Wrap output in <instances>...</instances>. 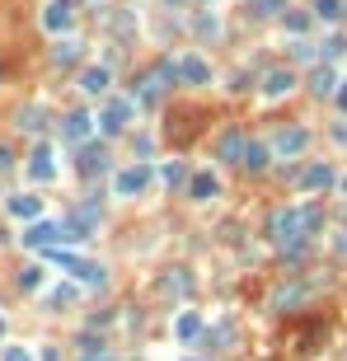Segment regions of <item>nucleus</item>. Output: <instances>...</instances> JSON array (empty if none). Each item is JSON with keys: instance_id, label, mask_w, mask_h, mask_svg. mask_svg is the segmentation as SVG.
Instances as JSON below:
<instances>
[{"instance_id": "obj_1", "label": "nucleus", "mask_w": 347, "mask_h": 361, "mask_svg": "<svg viewBox=\"0 0 347 361\" xmlns=\"http://www.w3.org/2000/svg\"><path fill=\"white\" fill-rule=\"evenodd\" d=\"M320 226H324V216H320V206H315V202L282 206V211L267 216V239H272L277 249H287V244H295V239H310Z\"/></svg>"}, {"instance_id": "obj_2", "label": "nucleus", "mask_w": 347, "mask_h": 361, "mask_svg": "<svg viewBox=\"0 0 347 361\" xmlns=\"http://www.w3.org/2000/svg\"><path fill=\"white\" fill-rule=\"evenodd\" d=\"M174 76H179V66H174V61H160L155 71H146V76H141V85H136V99H141V103H160L164 94H169Z\"/></svg>"}, {"instance_id": "obj_3", "label": "nucleus", "mask_w": 347, "mask_h": 361, "mask_svg": "<svg viewBox=\"0 0 347 361\" xmlns=\"http://www.w3.org/2000/svg\"><path fill=\"white\" fill-rule=\"evenodd\" d=\"M19 239H24L28 249H61V244L71 239V230H66V226H56V221H33Z\"/></svg>"}, {"instance_id": "obj_4", "label": "nucleus", "mask_w": 347, "mask_h": 361, "mask_svg": "<svg viewBox=\"0 0 347 361\" xmlns=\"http://www.w3.org/2000/svg\"><path fill=\"white\" fill-rule=\"evenodd\" d=\"M150 179H155V169H150V164H127V169H117V174H113V193H117V197H136V193H146V188H150Z\"/></svg>"}, {"instance_id": "obj_5", "label": "nucleus", "mask_w": 347, "mask_h": 361, "mask_svg": "<svg viewBox=\"0 0 347 361\" xmlns=\"http://www.w3.org/2000/svg\"><path fill=\"white\" fill-rule=\"evenodd\" d=\"M127 122H132V99H108L104 113H99V127H104V136H117Z\"/></svg>"}, {"instance_id": "obj_6", "label": "nucleus", "mask_w": 347, "mask_h": 361, "mask_svg": "<svg viewBox=\"0 0 347 361\" xmlns=\"http://www.w3.org/2000/svg\"><path fill=\"white\" fill-rule=\"evenodd\" d=\"M305 141H310V136H305V127H277L267 146H272V155L291 160V155H300V151H305Z\"/></svg>"}, {"instance_id": "obj_7", "label": "nucleus", "mask_w": 347, "mask_h": 361, "mask_svg": "<svg viewBox=\"0 0 347 361\" xmlns=\"http://www.w3.org/2000/svg\"><path fill=\"white\" fill-rule=\"evenodd\" d=\"M89 131H94V118H89L85 108H76V113H66V122H61V136H66V141H71L76 151H80L85 141H89Z\"/></svg>"}, {"instance_id": "obj_8", "label": "nucleus", "mask_w": 347, "mask_h": 361, "mask_svg": "<svg viewBox=\"0 0 347 361\" xmlns=\"http://www.w3.org/2000/svg\"><path fill=\"white\" fill-rule=\"evenodd\" d=\"M174 66H179V80H183V85H207V80H212V66H207L197 52H183Z\"/></svg>"}, {"instance_id": "obj_9", "label": "nucleus", "mask_w": 347, "mask_h": 361, "mask_svg": "<svg viewBox=\"0 0 347 361\" xmlns=\"http://www.w3.org/2000/svg\"><path fill=\"white\" fill-rule=\"evenodd\" d=\"M71 24H76V14H71V0H52V5L43 10V28H47V33H66Z\"/></svg>"}, {"instance_id": "obj_10", "label": "nucleus", "mask_w": 347, "mask_h": 361, "mask_svg": "<svg viewBox=\"0 0 347 361\" xmlns=\"http://www.w3.org/2000/svg\"><path fill=\"white\" fill-rule=\"evenodd\" d=\"M28 174L38 183H52L56 179V164H52V146H33V155H28Z\"/></svg>"}, {"instance_id": "obj_11", "label": "nucleus", "mask_w": 347, "mask_h": 361, "mask_svg": "<svg viewBox=\"0 0 347 361\" xmlns=\"http://www.w3.org/2000/svg\"><path fill=\"white\" fill-rule=\"evenodd\" d=\"M291 85H295V76L287 71V66H272V71L263 76V85H258V89H263L267 99H282V94H291Z\"/></svg>"}, {"instance_id": "obj_12", "label": "nucleus", "mask_w": 347, "mask_h": 361, "mask_svg": "<svg viewBox=\"0 0 347 361\" xmlns=\"http://www.w3.org/2000/svg\"><path fill=\"white\" fill-rule=\"evenodd\" d=\"M76 169H80L85 179L104 174V169H108V151H104V146H80V160H76Z\"/></svg>"}, {"instance_id": "obj_13", "label": "nucleus", "mask_w": 347, "mask_h": 361, "mask_svg": "<svg viewBox=\"0 0 347 361\" xmlns=\"http://www.w3.org/2000/svg\"><path fill=\"white\" fill-rule=\"evenodd\" d=\"M244 151H249V141H244L240 131H225V136L216 141V160H225V164H235V160H244Z\"/></svg>"}, {"instance_id": "obj_14", "label": "nucleus", "mask_w": 347, "mask_h": 361, "mask_svg": "<svg viewBox=\"0 0 347 361\" xmlns=\"http://www.w3.org/2000/svg\"><path fill=\"white\" fill-rule=\"evenodd\" d=\"M300 188H305V193H324V188H333V169H328V164H310V169H300Z\"/></svg>"}, {"instance_id": "obj_15", "label": "nucleus", "mask_w": 347, "mask_h": 361, "mask_svg": "<svg viewBox=\"0 0 347 361\" xmlns=\"http://www.w3.org/2000/svg\"><path fill=\"white\" fill-rule=\"evenodd\" d=\"M188 197H192V202H212V197H216V174L197 169V174L188 179Z\"/></svg>"}, {"instance_id": "obj_16", "label": "nucleus", "mask_w": 347, "mask_h": 361, "mask_svg": "<svg viewBox=\"0 0 347 361\" xmlns=\"http://www.w3.org/2000/svg\"><path fill=\"white\" fill-rule=\"evenodd\" d=\"M310 94H320V99H328V94H338V80H333V66H315V71H310Z\"/></svg>"}, {"instance_id": "obj_17", "label": "nucleus", "mask_w": 347, "mask_h": 361, "mask_svg": "<svg viewBox=\"0 0 347 361\" xmlns=\"http://www.w3.org/2000/svg\"><path fill=\"white\" fill-rule=\"evenodd\" d=\"M10 216H19V221H38V216H43V197H28V193L10 197Z\"/></svg>"}, {"instance_id": "obj_18", "label": "nucleus", "mask_w": 347, "mask_h": 361, "mask_svg": "<svg viewBox=\"0 0 347 361\" xmlns=\"http://www.w3.org/2000/svg\"><path fill=\"white\" fill-rule=\"evenodd\" d=\"M188 286H192V272H188V267H169V272H164V282H160V291H169V296H183Z\"/></svg>"}, {"instance_id": "obj_19", "label": "nucleus", "mask_w": 347, "mask_h": 361, "mask_svg": "<svg viewBox=\"0 0 347 361\" xmlns=\"http://www.w3.org/2000/svg\"><path fill=\"white\" fill-rule=\"evenodd\" d=\"M80 89L85 94H104L108 89V66H89V71L80 76Z\"/></svg>"}, {"instance_id": "obj_20", "label": "nucleus", "mask_w": 347, "mask_h": 361, "mask_svg": "<svg viewBox=\"0 0 347 361\" xmlns=\"http://www.w3.org/2000/svg\"><path fill=\"white\" fill-rule=\"evenodd\" d=\"M267 155H272V146H258V141H249V151H244V169L263 174V169H267Z\"/></svg>"}, {"instance_id": "obj_21", "label": "nucleus", "mask_w": 347, "mask_h": 361, "mask_svg": "<svg viewBox=\"0 0 347 361\" xmlns=\"http://www.w3.org/2000/svg\"><path fill=\"white\" fill-rule=\"evenodd\" d=\"M174 329H179L183 342H192V338L202 333V314H197V309H188V314H179V324H174Z\"/></svg>"}, {"instance_id": "obj_22", "label": "nucleus", "mask_w": 347, "mask_h": 361, "mask_svg": "<svg viewBox=\"0 0 347 361\" xmlns=\"http://www.w3.org/2000/svg\"><path fill=\"white\" fill-rule=\"evenodd\" d=\"M315 14L328 19V24H333V19H343V0H315Z\"/></svg>"}, {"instance_id": "obj_23", "label": "nucleus", "mask_w": 347, "mask_h": 361, "mask_svg": "<svg viewBox=\"0 0 347 361\" xmlns=\"http://www.w3.org/2000/svg\"><path fill=\"white\" fill-rule=\"evenodd\" d=\"M19 127H24V131H38V127H43V108H38V103H28L24 113H19Z\"/></svg>"}, {"instance_id": "obj_24", "label": "nucleus", "mask_w": 347, "mask_h": 361, "mask_svg": "<svg viewBox=\"0 0 347 361\" xmlns=\"http://www.w3.org/2000/svg\"><path fill=\"white\" fill-rule=\"evenodd\" d=\"M19 286H24V291H38V286H43V267H24V272H19Z\"/></svg>"}, {"instance_id": "obj_25", "label": "nucleus", "mask_w": 347, "mask_h": 361, "mask_svg": "<svg viewBox=\"0 0 347 361\" xmlns=\"http://www.w3.org/2000/svg\"><path fill=\"white\" fill-rule=\"evenodd\" d=\"M52 61H56V66L76 61V43H56V47H52Z\"/></svg>"}, {"instance_id": "obj_26", "label": "nucleus", "mask_w": 347, "mask_h": 361, "mask_svg": "<svg viewBox=\"0 0 347 361\" xmlns=\"http://www.w3.org/2000/svg\"><path fill=\"white\" fill-rule=\"evenodd\" d=\"M291 56H295V61H315V43H310V38L291 43Z\"/></svg>"}, {"instance_id": "obj_27", "label": "nucleus", "mask_w": 347, "mask_h": 361, "mask_svg": "<svg viewBox=\"0 0 347 361\" xmlns=\"http://www.w3.org/2000/svg\"><path fill=\"white\" fill-rule=\"evenodd\" d=\"M169 188H179V183H188V174H183V164H164V174H160Z\"/></svg>"}, {"instance_id": "obj_28", "label": "nucleus", "mask_w": 347, "mask_h": 361, "mask_svg": "<svg viewBox=\"0 0 347 361\" xmlns=\"http://www.w3.org/2000/svg\"><path fill=\"white\" fill-rule=\"evenodd\" d=\"M282 19H287V28H291V33H310V14H282Z\"/></svg>"}, {"instance_id": "obj_29", "label": "nucleus", "mask_w": 347, "mask_h": 361, "mask_svg": "<svg viewBox=\"0 0 347 361\" xmlns=\"http://www.w3.org/2000/svg\"><path fill=\"white\" fill-rule=\"evenodd\" d=\"M71 300H76V286H56L47 296V305H71Z\"/></svg>"}, {"instance_id": "obj_30", "label": "nucleus", "mask_w": 347, "mask_h": 361, "mask_svg": "<svg viewBox=\"0 0 347 361\" xmlns=\"http://www.w3.org/2000/svg\"><path fill=\"white\" fill-rule=\"evenodd\" d=\"M254 14H282V0H254Z\"/></svg>"}, {"instance_id": "obj_31", "label": "nucleus", "mask_w": 347, "mask_h": 361, "mask_svg": "<svg viewBox=\"0 0 347 361\" xmlns=\"http://www.w3.org/2000/svg\"><path fill=\"white\" fill-rule=\"evenodd\" d=\"M0 361H33V357H28V347H5Z\"/></svg>"}, {"instance_id": "obj_32", "label": "nucleus", "mask_w": 347, "mask_h": 361, "mask_svg": "<svg viewBox=\"0 0 347 361\" xmlns=\"http://www.w3.org/2000/svg\"><path fill=\"white\" fill-rule=\"evenodd\" d=\"M343 47H347L343 38H328V43H324V56H328V61H333V56H338V52H343Z\"/></svg>"}, {"instance_id": "obj_33", "label": "nucleus", "mask_w": 347, "mask_h": 361, "mask_svg": "<svg viewBox=\"0 0 347 361\" xmlns=\"http://www.w3.org/2000/svg\"><path fill=\"white\" fill-rule=\"evenodd\" d=\"M333 99H338V108H343V113H347V80H343V85H338V94H333Z\"/></svg>"}, {"instance_id": "obj_34", "label": "nucleus", "mask_w": 347, "mask_h": 361, "mask_svg": "<svg viewBox=\"0 0 347 361\" xmlns=\"http://www.w3.org/2000/svg\"><path fill=\"white\" fill-rule=\"evenodd\" d=\"M333 249H338V254H343V258H347V230H343V234H338V239H333Z\"/></svg>"}, {"instance_id": "obj_35", "label": "nucleus", "mask_w": 347, "mask_h": 361, "mask_svg": "<svg viewBox=\"0 0 347 361\" xmlns=\"http://www.w3.org/2000/svg\"><path fill=\"white\" fill-rule=\"evenodd\" d=\"M10 160H14V155H10L5 146H0V169H10Z\"/></svg>"}, {"instance_id": "obj_36", "label": "nucleus", "mask_w": 347, "mask_h": 361, "mask_svg": "<svg viewBox=\"0 0 347 361\" xmlns=\"http://www.w3.org/2000/svg\"><path fill=\"white\" fill-rule=\"evenodd\" d=\"M343 193H347V174H343Z\"/></svg>"}, {"instance_id": "obj_37", "label": "nucleus", "mask_w": 347, "mask_h": 361, "mask_svg": "<svg viewBox=\"0 0 347 361\" xmlns=\"http://www.w3.org/2000/svg\"><path fill=\"white\" fill-rule=\"evenodd\" d=\"M169 5H179V0H169Z\"/></svg>"}]
</instances>
